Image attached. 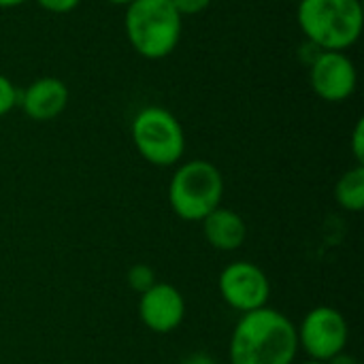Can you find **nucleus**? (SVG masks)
Masks as SVG:
<instances>
[{
  "mask_svg": "<svg viewBox=\"0 0 364 364\" xmlns=\"http://www.w3.org/2000/svg\"><path fill=\"white\" fill-rule=\"evenodd\" d=\"M296 354L294 322L271 307L243 314L230 335V364H294Z\"/></svg>",
  "mask_w": 364,
  "mask_h": 364,
  "instance_id": "1",
  "label": "nucleus"
},
{
  "mask_svg": "<svg viewBox=\"0 0 364 364\" xmlns=\"http://www.w3.org/2000/svg\"><path fill=\"white\" fill-rule=\"evenodd\" d=\"M299 26L322 51H346L363 32L360 0H299Z\"/></svg>",
  "mask_w": 364,
  "mask_h": 364,
  "instance_id": "2",
  "label": "nucleus"
},
{
  "mask_svg": "<svg viewBox=\"0 0 364 364\" xmlns=\"http://www.w3.org/2000/svg\"><path fill=\"white\" fill-rule=\"evenodd\" d=\"M124 26L132 49L147 60L171 55L181 36V15L171 0H132Z\"/></svg>",
  "mask_w": 364,
  "mask_h": 364,
  "instance_id": "3",
  "label": "nucleus"
},
{
  "mask_svg": "<svg viewBox=\"0 0 364 364\" xmlns=\"http://www.w3.org/2000/svg\"><path fill=\"white\" fill-rule=\"evenodd\" d=\"M224 177L207 160L181 164L168 183V205L183 222H203L211 211L222 207Z\"/></svg>",
  "mask_w": 364,
  "mask_h": 364,
  "instance_id": "4",
  "label": "nucleus"
},
{
  "mask_svg": "<svg viewBox=\"0 0 364 364\" xmlns=\"http://www.w3.org/2000/svg\"><path fill=\"white\" fill-rule=\"evenodd\" d=\"M132 141L141 158L154 166H173L186 151V134L179 119L162 107H145L136 113Z\"/></svg>",
  "mask_w": 364,
  "mask_h": 364,
  "instance_id": "5",
  "label": "nucleus"
},
{
  "mask_svg": "<svg viewBox=\"0 0 364 364\" xmlns=\"http://www.w3.org/2000/svg\"><path fill=\"white\" fill-rule=\"evenodd\" d=\"M296 335L299 348H303L311 360L328 363L346 352L350 341V326L339 309L320 305L305 314Z\"/></svg>",
  "mask_w": 364,
  "mask_h": 364,
  "instance_id": "6",
  "label": "nucleus"
},
{
  "mask_svg": "<svg viewBox=\"0 0 364 364\" xmlns=\"http://www.w3.org/2000/svg\"><path fill=\"white\" fill-rule=\"evenodd\" d=\"M218 290L222 301L241 314L267 307L271 299L269 275L250 260H237L224 267L218 279Z\"/></svg>",
  "mask_w": 364,
  "mask_h": 364,
  "instance_id": "7",
  "label": "nucleus"
},
{
  "mask_svg": "<svg viewBox=\"0 0 364 364\" xmlns=\"http://www.w3.org/2000/svg\"><path fill=\"white\" fill-rule=\"evenodd\" d=\"M311 90L326 102L348 100L358 85V73L346 51H320L309 68Z\"/></svg>",
  "mask_w": 364,
  "mask_h": 364,
  "instance_id": "8",
  "label": "nucleus"
},
{
  "mask_svg": "<svg viewBox=\"0 0 364 364\" xmlns=\"http://www.w3.org/2000/svg\"><path fill=\"white\" fill-rule=\"evenodd\" d=\"M139 318L151 333L168 335L186 318V299L173 284L156 282L139 299Z\"/></svg>",
  "mask_w": 364,
  "mask_h": 364,
  "instance_id": "9",
  "label": "nucleus"
},
{
  "mask_svg": "<svg viewBox=\"0 0 364 364\" xmlns=\"http://www.w3.org/2000/svg\"><path fill=\"white\" fill-rule=\"evenodd\" d=\"M17 102L30 119L51 122L66 109L68 87L58 77H41L21 92Z\"/></svg>",
  "mask_w": 364,
  "mask_h": 364,
  "instance_id": "10",
  "label": "nucleus"
},
{
  "mask_svg": "<svg viewBox=\"0 0 364 364\" xmlns=\"http://www.w3.org/2000/svg\"><path fill=\"white\" fill-rule=\"evenodd\" d=\"M203 235L213 250L235 252L247 239V224L237 211L218 207L203 220Z\"/></svg>",
  "mask_w": 364,
  "mask_h": 364,
  "instance_id": "11",
  "label": "nucleus"
},
{
  "mask_svg": "<svg viewBox=\"0 0 364 364\" xmlns=\"http://www.w3.org/2000/svg\"><path fill=\"white\" fill-rule=\"evenodd\" d=\"M335 198L341 209L358 213L364 209V166L356 164L354 168L346 171L337 186H335Z\"/></svg>",
  "mask_w": 364,
  "mask_h": 364,
  "instance_id": "12",
  "label": "nucleus"
},
{
  "mask_svg": "<svg viewBox=\"0 0 364 364\" xmlns=\"http://www.w3.org/2000/svg\"><path fill=\"white\" fill-rule=\"evenodd\" d=\"M126 282H128L130 290H134L136 294H143V292H147L156 284V273H154V269L149 264L139 262V264L128 269Z\"/></svg>",
  "mask_w": 364,
  "mask_h": 364,
  "instance_id": "13",
  "label": "nucleus"
},
{
  "mask_svg": "<svg viewBox=\"0 0 364 364\" xmlns=\"http://www.w3.org/2000/svg\"><path fill=\"white\" fill-rule=\"evenodd\" d=\"M17 100H19V94L15 90L13 81L0 73V117L6 115L17 105Z\"/></svg>",
  "mask_w": 364,
  "mask_h": 364,
  "instance_id": "14",
  "label": "nucleus"
},
{
  "mask_svg": "<svg viewBox=\"0 0 364 364\" xmlns=\"http://www.w3.org/2000/svg\"><path fill=\"white\" fill-rule=\"evenodd\" d=\"M171 4L175 6V11L181 17H186V15H198V13H203L211 4V0H171Z\"/></svg>",
  "mask_w": 364,
  "mask_h": 364,
  "instance_id": "15",
  "label": "nucleus"
},
{
  "mask_svg": "<svg viewBox=\"0 0 364 364\" xmlns=\"http://www.w3.org/2000/svg\"><path fill=\"white\" fill-rule=\"evenodd\" d=\"M352 154H354L356 164H363L364 166V122L363 119H358V122H356L354 132H352Z\"/></svg>",
  "mask_w": 364,
  "mask_h": 364,
  "instance_id": "16",
  "label": "nucleus"
},
{
  "mask_svg": "<svg viewBox=\"0 0 364 364\" xmlns=\"http://www.w3.org/2000/svg\"><path fill=\"white\" fill-rule=\"evenodd\" d=\"M38 2V6H43L45 11H49V13H68V11H73L81 0H36Z\"/></svg>",
  "mask_w": 364,
  "mask_h": 364,
  "instance_id": "17",
  "label": "nucleus"
},
{
  "mask_svg": "<svg viewBox=\"0 0 364 364\" xmlns=\"http://www.w3.org/2000/svg\"><path fill=\"white\" fill-rule=\"evenodd\" d=\"M181 364H215V360L209 356V354H203V352H198V354H190L188 358H183Z\"/></svg>",
  "mask_w": 364,
  "mask_h": 364,
  "instance_id": "18",
  "label": "nucleus"
},
{
  "mask_svg": "<svg viewBox=\"0 0 364 364\" xmlns=\"http://www.w3.org/2000/svg\"><path fill=\"white\" fill-rule=\"evenodd\" d=\"M326 364H360L352 354H346V352H341L339 356H335L333 360H328Z\"/></svg>",
  "mask_w": 364,
  "mask_h": 364,
  "instance_id": "19",
  "label": "nucleus"
},
{
  "mask_svg": "<svg viewBox=\"0 0 364 364\" xmlns=\"http://www.w3.org/2000/svg\"><path fill=\"white\" fill-rule=\"evenodd\" d=\"M28 0H0V9H11V6H19Z\"/></svg>",
  "mask_w": 364,
  "mask_h": 364,
  "instance_id": "20",
  "label": "nucleus"
},
{
  "mask_svg": "<svg viewBox=\"0 0 364 364\" xmlns=\"http://www.w3.org/2000/svg\"><path fill=\"white\" fill-rule=\"evenodd\" d=\"M107 2H113V4H124V6H128L132 0H107Z\"/></svg>",
  "mask_w": 364,
  "mask_h": 364,
  "instance_id": "21",
  "label": "nucleus"
},
{
  "mask_svg": "<svg viewBox=\"0 0 364 364\" xmlns=\"http://www.w3.org/2000/svg\"><path fill=\"white\" fill-rule=\"evenodd\" d=\"M303 364H326V363H320V360H307V363Z\"/></svg>",
  "mask_w": 364,
  "mask_h": 364,
  "instance_id": "22",
  "label": "nucleus"
}]
</instances>
